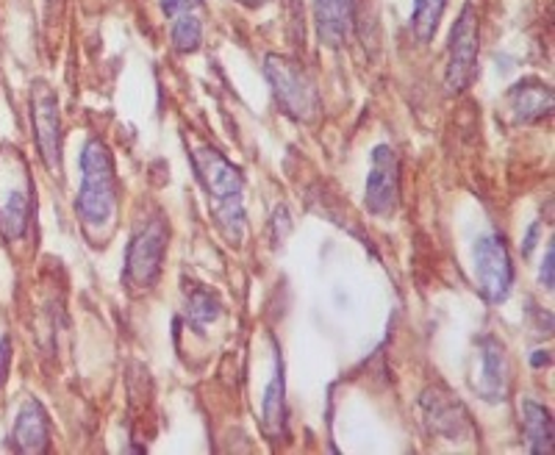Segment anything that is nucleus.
<instances>
[{
    "instance_id": "9b49d317",
    "label": "nucleus",
    "mask_w": 555,
    "mask_h": 455,
    "mask_svg": "<svg viewBox=\"0 0 555 455\" xmlns=\"http://www.w3.org/2000/svg\"><path fill=\"white\" fill-rule=\"evenodd\" d=\"M12 447L23 455H42L51 447V417L39 400L28 398L20 405L12 430Z\"/></svg>"
},
{
    "instance_id": "2eb2a0df",
    "label": "nucleus",
    "mask_w": 555,
    "mask_h": 455,
    "mask_svg": "<svg viewBox=\"0 0 555 455\" xmlns=\"http://www.w3.org/2000/svg\"><path fill=\"white\" fill-rule=\"evenodd\" d=\"M261 428L270 439L284 437L286 430V378H284V359L275 348V369L264 389L261 400Z\"/></svg>"
},
{
    "instance_id": "f257e3e1",
    "label": "nucleus",
    "mask_w": 555,
    "mask_h": 455,
    "mask_svg": "<svg viewBox=\"0 0 555 455\" xmlns=\"http://www.w3.org/2000/svg\"><path fill=\"white\" fill-rule=\"evenodd\" d=\"M76 211L92 242H106L117 217V172L106 142L89 140L81 153V190Z\"/></svg>"
},
{
    "instance_id": "f8f14e48",
    "label": "nucleus",
    "mask_w": 555,
    "mask_h": 455,
    "mask_svg": "<svg viewBox=\"0 0 555 455\" xmlns=\"http://www.w3.org/2000/svg\"><path fill=\"white\" fill-rule=\"evenodd\" d=\"M317 37L325 48L339 51L353 37L356 0H314Z\"/></svg>"
},
{
    "instance_id": "aec40b11",
    "label": "nucleus",
    "mask_w": 555,
    "mask_h": 455,
    "mask_svg": "<svg viewBox=\"0 0 555 455\" xmlns=\"http://www.w3.org/2000/svg\"><path fill=\"white\" fill-rule=\"evenodd\" d=\"M201 6H203V0H162V12H165V17L170 20H176L178 14L197 12Z\"/></svg>"
},
{
    "instance_id": "ddd939ff",
    "label": "nucleus",
    "mask_w": 555,
    "mask_h": 455,
    "mask_svg": "<svg viewBox=\"0 0 555 455\" xmlns=\"http://www.w3.org/2000/svg\"><path fill=\"white\" fill-rule=\"evenodd\" d=\"M512 120L517 126H530V122H542L544 117L553 114V89L539 78H522L514 83L505 95Z\"/></svg>"
},
{
    "instance_id": "39448f33",
    "label": "nucleus",
    "mask_w": 555,
    "mask_h": 455,
    "mask_svg": "<svg viewBox=\"0 0 555 455\" xmlns=\"http://www.w3.org/2000/svg\"><path fill=\"white\" fill-rule=\"evenodd\" d=\"M478 51H480L478 9H475V3L469 0V3H464L459 20H455L453 31H450L448 73H444V83H448L450 95H461V92L473 83L475 67H478Z\"/></svg>"
},
{
    "instance_id": "6e6552de",
    "label": "nucleus",
    "mask_w": 555,
    "mask_h": 455,
    "mask_svg": "<svg viewBox=\"0 0 555 455\" xmlns=\"http://www.w3.org/2000/svg\"><path fill=\"white\" fill-rule=\"evenodd\" d=\"M400 203V161L391 145H378L370 156L364 206L370 214L389 217Z\"/></svg>"
},
{
    "instance_id": "dca6fc26",
    "label": "nucleus",
    "mask_w": 555,
    "mask_h": 455,
    "mask_svg": "<svg viewBox=\"0 0 555 455\" xmlns=\"http://www.w3.org/2000/svg\"><path fill=\"white\" fill-rule=\"evenodd\" d=\"M522 433L530 453L547 455L553 450V417L547 405L530 398L522 400Z\"/></svg>"
},
{
    "instance_id": "6ab92c4d",
    "label": "nucleus",
    "mask_w": 555,
    "mask_h": 455,
    "mask_svg": "<svg viewBox=\"0 0 555 455\" xmlns=\"http://www.w3.org/2000/svg\"><path fill=\"white\" fill-rule=\"evenodd\" d=\"M172 48L178 53H195L203 44V23L201 17H195V12L178 14L172 20Z\"/></svg>"
},
{
    "instance_id": "5701e85b",
    "label": "nucleus",
    "mask_w": 555,
    "mask_h": 455,
    "mask_svg": "<svg viewBox=\"0 0 555 455\" xmlns=\"http://www.w3.org/2000/svg\"><path fill=\"white\" fill-rule=\"evenodd\" d=\"M542 364H550V355L547 353L533 355V367H542Z\"/></svg>"
},
{
    "instance_id": "7ed1b4c3",
    "label": "nucleus",
    "mask_w": 555,
    "mask_h": 455,
    "mask_svg": "<svg viewBox=\"0 0 555 455\" xmlns=\"http://www.w3.org/2000/svg\"><path fill=\"white\" fill-rule=\"evenodd\" d=\"M264 76L270 81L278 106H281V112L286 117H292L295 122L317 120V114H320L322 106L320 92H317L314 81H311L309 73L300 64L286 56L270 53L264 62Z\"/></svg>"
},
{
    "instance_id": "20e7f679",
    "label": "nucleus",
    "mask_w": 555,
    "mask_h": 455,
    "mask_svg": "<svg viewBox=\"0 0 555 455\" xmlns=\"http://www.w3.org/2000/svg\"><path fill=\"white\" fill-rule=\"evenodd\" d=\"M167 242H170V227L162 217H151L133 234L126 253V266H122V284L128 286V291L142 295L158 284L162 266H165Z\"/></svg>"
},
{
    "instance_id": "0eeeda50",
    "label": "nucleus",
    "mask_w": 555,
    "mask_h": 455,
    "mask_svg": "<svg viewBox=\"0 0 555 455\" xmlns=\"http://www.w3.org/2000/svg\"><path fill=\"white\" fill-rule=\"evenodd\" d=\"M31 120L34 140L44 167L59 172L62 170V114H59L56 92L44 81H37L31 89Z\"/></svg>"
},
{
    "instance_id": "a211bd4d",
    "label": "nucleus",
    "mask_w": 555,
    "mask_h": 455,
    "mask_svg": "<svg viewBox=\"0 0 555 455\" xmlns=\"http://www.w3.org/2000/svg\"><path fill=\"white\" fill-rule=\"evenodd\" d=\"M448 9V0H414V14H411V31L420 42H430L439 31L442 14Z\"/></svg>"
},
{
    "instance_id": "f03ea898",
    "label": "nucleus",
    "mask_w": 555,
    "mask_h": 455,
    "mask_svg": "<svg viewBox=\"0 0 555 455\" xmlns=\"http://www.w3.org/2000/svg\"><path fill=\"white\" fill-rule=\"evenodd\" d=\"M192 167L197 172V181L208 197L217 206V225L222 227V234L228 242H240L245 234V206H242V195H245V176L240 167H234L215 147H195L192 151Z\"/></svg>"
},
{
    "instance_id": "412c9836",
    "label": "nucleus",
    "mask_w": 555,
    "mask_h": 455,
    "mask_svg": "<svg viewBox=\"0 0 555 455\" xmlns=\"http://www.w3.org/2000/svg\"><path fill=\"white\" fill-rule=\"evenodd\" d=\"M553 261H555V245H553V242H550V245H547V256H544L542 270H539V284H542L544 289H553V281H555Z\"/></svg>"
},
{
    "instance_id": "1a4fd4ad",
    "label": "nucleus",
    "mask_w": 555,
    "mask_h": 455,
    "mask_svg": "<svg viewBox=\"0 0 555 455\" xmlns=\"http://www.w3.org/2000/svg\"><path fill=\"white\" fill-rule=\"evenodd\" d=\"M420 408H423V419L434 437H442L448 442H464V439L475 437L469 412L448 389H428L420 398Z\"/></svg>"
},
{
    "instance_id": "423d86ee",
    "label": "nucleus",
    "mask_w": 555,
    "mask_h": 455,
    "mask_svg": "<svg viewBox=\"0 0 555 455\" xmlns=\"http://www.w3.org/2000/svg\"><path fill=\"white\" fill-rule=\"evenodd\" d=\"M475 281L486 303H503L512 295L514 261L503 234H483L475 242Z\"/></svg>"
},
{
    "instance_id": "9d476101",
    "label": "nucleus",
    "mask_w": 555,
    "mask_h": 455,
    "mask_svg": "<svg viewBox=\"0 0 555 455\" xmlns=\"http://www.w3.org/2000/svg\"><path fill=\"white\" fill-rule=\"evenodd\" d=\"M478 348L480 373L475 389L486 403H505L512 398V361L505 353V344L498 336H480Z\"/></svg>"
},
{
    "instance_id": "4468645a",
    "label": "nucleus",
    "mask_w": 555,
    "mask_h": 455,
    "mask_svg": "<svg viewBox=\"0 0 555 455\" xmlns=\"http://www.w3.org/2000/svg\"><path fill=\"white\" fill-rule=\"evenodd\" d=\"M31 181L28 176L20 178V184L7 192V197L0 200V234L7 236L9 242L20 239L28 231L31 222Z\"/></svg>"
},
{
    "instance_id": "f3484780",
    "label": "nucleus",
    "mask_w": 555,
    "mask_h": 455,
    "mask_svg": "<svg viewBox=\"0 0 555 455\" xmlns=\"http://www.w3.org/2000/svg\"><path fill=\"white\" fill-rule=\"evenodd\" d=\"M186 323L192 325V330L203 334V328L211 323H217L222 316V300L217 298L215 291L206 289L201 284H190L186 286Z\"/></svg>"
},
{
    "instance_id": "4be33fe9",
    "label": "nucleus",
    "mask_w": 555,
    "mask_h": 455,
    "mask_svg": "<svg viewBox=\"0 0 555 455\" xmlns=\"http://www.w3.org/2000/svg\"><path fill=\"white\" fill-rule=\"evenodd\" d=\"M9 361H12V344H9V339H0V384L7 380Z\"/></svg>"
}]
</instances>
